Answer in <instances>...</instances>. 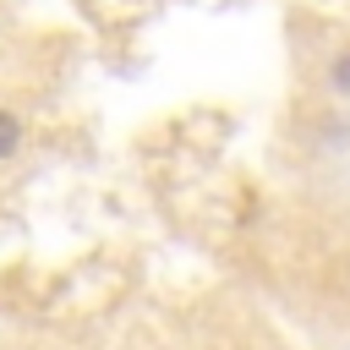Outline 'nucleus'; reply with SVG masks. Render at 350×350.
<instances>
[{
  "label": "nucleus",
  "instance_id": "1",
  "mask_svg": "<svg viewBox=\"0 0 350 350\" xmlns=\"http://www.w3.org/2000/svg\"><path fill=\"white\" fill-rule=\"evenodd\" d=\"M16 142H22V120L16 115H0V159L16 153Z\"/></svg>",
  "mask_w": 350,
  "mask_h": 350
},
{
  "label": "nucleus",
  "instance_id": "2",
  "mask_svg": "<svg viewBox=\"0 0 350 350\" xmlns=\"http://www.w3.org/2000/svg\"><path fill=\"white\" fill-rule=\"evenodd\" d=\"M328 77H334V88H339V93H350V49L334 60V71H328Z\"/></svg>",
  "mask_w": 350,
  "mask_h": 350
}]
</instances>
